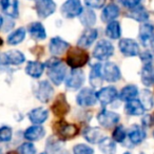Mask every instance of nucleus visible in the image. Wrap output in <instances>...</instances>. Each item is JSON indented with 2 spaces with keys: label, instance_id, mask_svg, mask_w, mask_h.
Segmentation results:
<instances>
[{
  "label": "nucleus",
  "instance_id": "nucleus-46",
  "mask_svg": "<svg viewBox=\"0 0 154 154\" xmlns=\"http://www.w3.org/2000/svg\"><path fill=\"white\" fill-rule=\"evenodd\" d=\"M55 154H70V153L68 151H66V150H60V151L56 152Z\"/></svg>",
  "mask_w": 154,
  "mask_h": 154
},
{
  "label": "nucleus",
  "instance_id": "nucleus-5",
  "mask_svg": "<svg viewBox=\"0 0 154 154\" xmlns=\"http://www.w3.org/2000/svg\"><path fill=\"white\" fill-rule=\"evenodd\" d=\"M114 54V47L110 41L100 40L94 48L93 56L98 60H107Z\"/></svg>",
  "mask_w": 154,
  "mask_h": 154
},
{
  "label": "nucleus",
  "instance_id": "nucleus-16",
  "mask_svg": "<svg viewBox=\"0 0 154 154\" xmlns=\"http://www.w3.org/2000/svg\"><path fill=\"white\" fill-rule=\"evenodd\" d=\"M98 36V32H97L96 29L93 28H88L82 35L80 36V38L77 41V45L80 48H89L95 42V40L97 39Z\"/></svg>",
  "mask_w": 154,
  "mask_h": 154
},
{
  "label": "nucleus",
  "instance_id": "nucleus-31",
  "mask_svg": "<svg viewBox=\"0 0 154 154\" xmlns=\"http://www.w3.org/2000/svg\"><path fill=\"white\" fill-rule=\"evenodd\" d=\"M26 31L24 28H19L16 31H14L13 33L9 35L8 37V43L11 45H19L20 42L23 41V39L26 38Z\"/></svg>",
  "mask_w": 154,
  "mask_h": 154
},
{
  "label": "nucleus",
  "instance_id": "nucleus-43",
  "mask_svg": "<svg viewBox=\"0 0 154 154\" xmlns=\"http://www.w3.org/2000/svg\"><path fill=\"white\" fill-rule=\"evenodd\" d=\"M141 0H122V3L124 5V7L128 8V9H134L137 5H139Z\"/></svg>",
  "mask_w": 154,
  "mask_h": 154
},
{
  "label": "nucleus",
  "instance_id": "nucleus-24",
  "mask_svg": "<svg viewBox=\"0 0 154 154\" xmlns=\"http://www.w3.org/2000/svg\"><path fill=\"white\" fill-rule=\"evenodd\" d=\"M125 111L129 115L139 116L145 113V108H143V106L141 105V103L139 100L132 99V100L127 101L126 106H125Z\"/></svg>",
  "mask_w": 154,
  "mask_h": 154
},
{
  "label": "nucleus",
  "instance_id": "nucleus-35",
  "mask_svg": "<svg viewBox=\"0 0 154 154\" xmlns=\"http://www.w3.org/2000/svg\"><path fill=\"white\" fill-rule=\"evenodd\" d=\"M140 99H141V105L143 106L145 110H151L154 106V99H153V94L150 92L149 90H143L140 94Z\"/></svg>",
  "mask_w": 154,
  "mask_h": 154
},
{
  "label": "nucleus",
  "instance_id": "nucleus-23",
  "mask_svg": "<svg viewBox=\"0 0 154 154\" xmlns=\"http://www.w3.org/2000/svg\"><path fill=\"white\" fill-rule=\"evenodd\" d=\"M45 64L40 61H28L26 66V73L32 78H39L45 70Z\"/></svg>",
  "mask_w": 154,
  "mask_h": 154
},
{
  "label": "nucleus",
  "instance_id": "nucleus-42",
  "mask_svg": "<svg viewBox=\"0 0 154 154\" xmlns=\"http://www.w3.org/2000/svg\"><path fill=\"white\" fill-rule=\"evenodd\" d=\"M139 56H140L141 61H143L145 64H151L154 59L153 55H152L150 52H143V53L139 54Z\"/></svg>",
  "mask_w": 154,
  "mask_h": 154
},
{
  "label": "nucleus",
  "instance_id": "nucleus-47",
  "mask_svg": "<svg viewBox=\"0 0 154 154\" xmlns=\"http://www.w3.org/2000/svg\"><path fill=\"white\" fill-rule=\"evenodd\" d=\"M3 21H5V20H3V17L1 15H0V29H1L3 26Z\"/></svg>",
  "mask_w": 154,
  "mask_h": 154
},
{
  "label": "nucleus",
  "instance_id": "nucleus-17",
  "mask_svg": "<svg viewBox=\"0 0 154 154\" xmlns=\"http://www.w3.org/2000/svg\"><path fill=\"white\" fill-rule=\"evenodd\" d=\"M69 48H70V45L66 40L60 38V37H54V38H52L49 45L50 52H51V54H53L55 56L62 55L64 52L68 51Z\"/></svg>",
  "mask_w": 154,
  "mask_h": 154
},
{
  "label": "nucleus",
  "instance_id": "nucleus-29",
  "mask_svg": "<svg viewBox=\"0 0 154 154\" xmlns=\"http://www.w3.org/2000/svg\"><path fill=\"white\" fill-rule=\"evenodd\" d=\"M128 16L132 19L136 20L139 22H145L146 20H148L149 18V13L147 12V10L141 5H137L134 9H131L130 12L128 13Z\"/></svg>",
  "mask_w": 154,
  "mask_h": 154
},
{
  "label": "nucleus",
  "instance_id": "nucleus-21",
  "mask_svg": "<svg viewBox=\"0 0 154 154\" xmlns=\"http://www.w3.org/2000/svg\"><path fill=\"white\" fill-rule=\"evenodd\" d=\"M84 137L85 139L89 141L91 143H99L103 138H105V135H103V131L99 128H87L84 132Z\"/></svg>",
  "mask_w": 154,
  "mask_h": 154
},
{
  "label": "nucleus",
  "instance_id": "nucleus-11",
  "mask_svg": "<svg viewBox=\"0 0 154 154\" xmlns=\"http://www.w3.org/2000/svg\"><path fill=\"white\" fill-rule=\"evenodd\" d=\"M120 116L116 112L108 111V110H103L100 113L97 115V120L99 125L103 128H111L119 122Z\"/></svg>",
  "mask_w": 154,
  "mask_h": 154
},
{
  "label": "nucleus",
  "instance_id": "nucleus-39",
  "mask_svg": "<svg viewBox=\"0 0 154 154\" xmlns=\"http://www.w3.org/2000/svg\"><path fill=\"white\" fill-rule=\"evenodd\" d=\"M12 134H13V131H12L11 127H1L0 128V143H7L10 141L12 138Z\"/></svg>",
  "mask_w": 154,
  "mask_h": 154
},
{
  "label": "nucleus",
  "instance_id": "nucleus-32",
  "mask_svg": "<svg viewBox=\"0 0 154 154\" xmlns=\"http://www.w3.org/2000/svg\"><path fill=\"white\" fill-rule=\"evenodd\" d=\"M79 16L80 22L87 28H91L96 22V15L92 10H84Z\"/></svg>",
  "mask_w": 154,
  "mask_h": 154
},
{
  "label": "nucleus",
  "instance_id": "nucleus-8",
  "mask_svg": "<svg viewBox=\"0 0 154 154\" xmlns=\"http://www.w3.org/2000/svg\"><path fill=\"white\" fill-rule=\"evenodd\" d=\"M36 97L41 101V103H48L51 98L53 97L54 94V89L52 85L47 80H42L37 85V89L35 91Z\"/></svg>",
  "mask_w": 154,
  "mask_h": 154
},
{
  "label": "nucleus",
  "instance_id": "nucleus-26",
  "mask_svg": "<svg viewBox=\"0 0 154 154\" xmlns=\"http://www.w3.org/2000/svg\"><path fill=\"white\" fill-rule=\"evenodd\" d=\"M29 33L32 38L36 40H43L47 38V32L45 29L40 22H33L29 26Z\"/></svg>",
  "mask_w": 154,
  "mask_h": 154
},
{
  "label": "nucleus",
  "instance_id": "nucleus-33",
  "mask_svg": "<svg viewBox=\"0 0 154 154\" xmlns=\"http://www.w3.org/2000/svg\"><path fill=\"white\" fill-rule=\"evenodd\" d=\"M122 34V29L120 24L117 21H111L108 23L107 29H106V35L111 39H118Z\"/></svg>",
  "mask_w": 154,
  "mask_h": 154
},
{
  "label": "nucleus",
  "instance_id": "nucleus-15",
  "mask_svg": "<svg viewBox=\"0 0 154 154\" xmlns=\"http://www.w3.org/2000/svg\"><path fill=\"white\" fill-rule=\"evenodd\" d=\"M26 61V57L20 51H9L0 56V63L19 66Z\"/></svg>",
  "mask_w": 154,
  "mask_h": 154
},
{
  "label": "nucleus",
  "instance_id": "nucleus-19",
  "mask_svg": "<svg viewBox=\"0 0 154 154\" xmlns=\"http://www.w3.org/2000/svg\"><path fill=\"white\" fill-rule=\"evenodd\" d=\"M128 138L133 145H139L146 138V132L141 127L134 125L128 131Z\"/></svg>",
  "mask_w": 154,
  "mask_h": 154
},
{
  "label": "nucleus",
  "instance_id": "nucleus-52",
  "mask_svg": "<svg viewBox=\"0 0 154 154\" xmlns=\"http://www.w3.org/2000/svg\"><path fill=\"white\" fill-rule=\"evenodd\" d=\"M40 154H47V153H40Z\"/></svg>",
  "mask_w": 154,
  "mask_h": 154
},
{
  "label": "nucleus",
  "instance_id": "nucleus-2",
  "mask_svg": "<svg viewBox=\"0 0 154 154\" xmlns=\"http://www.w3.org/2000/svg\"><path fill=\"white\" fill-rule=\"evenodd\" d=\"M89 60V55L87 52H85L80 48H72L68 52L66 56V63L69 66L74 69H79L82 66H86Z\"/></svg>",
  "mask_w": 154,
  "mask_h": 154
},
{
  "label": "nucleus",
  "instance_id": "nucleus-53",
  "mask_svg": "<svg viewBox=\"0 0 154 154\" xmlns=\"http://www.w3.org/2000/svg\"><path fill=\"white\" fill-rule=\"evenodd\" d=\"M139 154H145V153H139Z\"/></svg>",
  "mask_w": 154,
  "mask_h": 154
},
{
  "label": "nucleus",
  "instance_id": "nucleus-40",
  "mask_svg": "<svg viewBox=\"0 0 154 154\" xmlns=\"http://www.w3.org/2000/svg\"><path fill=\"white\" fill-rule=\"evenodd\" d=\"M5 13L8 16H10L11 18H17L18 17V1L17 0H13L11 1V5H9L7 10L5 11Z\"/></svg>",
  "mask_w": 154,
  "mask_h": 154
},
{
  "label": "nucleus",
  "instance_id": "nucleus-1",
  "mask_svg": "<svg viewBox=\"0 0 154 154\" xmlns=\"http://www.w3.org/2000/svg\"><path fill=\"white\" fill-rule=\"evenodd\" d=\"M45 66H48V76L50 77V79L52 80V82L55 86H59L63 82L64 78H66V66L58 58L49 59L45 62Z\"/></svg>",
  "mask_w": 154,
  "mask_h": 154
},
{
  "label": "nucleus",
  "instance_id": "nucleus-14",
  "mask_svg": "<svg viewBox=\"0 0 154 154\" xmlns=\"http://www.w3.org/2000/svg\"><path fill=\"white\" fill-rule=\"evenodd\" d=\"M52 111L57 117H63L70 111V105L66 100L64 94H60L55 99L54 103L52 105Z\"/></svg>",
  "mask_w": 154,
  "mask_h": 154
},
{
  "label": "nucleus",
  "instance_id": "nucleus-25",
  "mask_svg": "<svg viewBox=\"0 0 154 154\" xmlns=\"http://www.w3.org/2000/svg\"><path fill=\"white\" fill-rule=\"evenodd\" d=\"M118 16H119L118 7L116 5H114V3H110L103 9V13H101V20L109 23L111 21H114Z\"/></svg>",
  "mask_w": 154,
  "mask_h": 154
},
{
  "label": "nucleus",
  "instance_id": "nucleus-13",
  "mask_svg": "<svg viewBox=\"0 0 154 154\" xmlns=\"http://www.w3.org/2000/svg\"><path fill=\"white\" fill-rule=\"evenodd\" d=\"M96 96L97 100L100 101L101 106L106 107L115 100L116 97L118 96V92L114 87H106V88L100 89L96 93Z\"/></svg>",
  "mask_w": 154,
  "mask_h": 154
},
{
  "label": "nucleus",
  "instance_id": "nucleus-27",
  "mask_svg": "<svg viewBox=\"0 0 154 154\" xmlns=\"http://www.w3.org/2000/svg\"><path fill=\"white\" fill-rule=\"evenodd\" d=\"M141 82L146 87H151L154 85V66L153 64H145L141 70Z\"/></svg>",
  "mask_w": 154,
  "mask_h": 154
},
{
  "label": "nucleus",
  "instance_id": "nucleus-22",
  "mask_svg": "<svg viewBox=\"0 0 154 154\" xmlns=\"http://www.w3.org/2000/svg\"><path fill=\"white\" fill-rule=\"evenodd\" d=\"M45 134V129L39 125H34V126L28 128L24 131V137L26 139L30 141H37L41 139Z\"/></svg>",
  "mask_w": 154,
  "mask_h": 154
},
{
  "label": "nucleus",
  "instance_id": "nucleus-50",
  "mask_svg": "<svg viewBox=\"0 0 154 154\" xmlns=\"http://www.w3.org/2000/svg\"><path fill=\"white\" fill-rule=\"evenodd\" d=\"M124 154H131V153H129V152H126V153H124Z\"/></svg>",
  "mask_w": 154,
  "mask_h": 154
},
{
  "label": "nucleus",
  "instance_id": "nucleus-9",
  "mask_svg": "<svg viewBox=\"0 0 154 154\" xmlns=\"http://www.w3.org/2000/svg\"><path fill=\"white\" fill-rule=\"evenodd\" d=\"M101 74H103V79L109 82H118L120 79V77H122V73H120L119 68L114 62H107L101 68Z\"/></svg>",
  "mask_w": 154,
  "mask_h": 154
},
{
  "label": "nucleus",
  "instance_id": "nucleus-3",
  "mask_svg": "<svg viewBox=\"0 0 154 154\" xmlns=\"http://www.w3.org/2000/svg\"><path fill=\"white\" fill-rule=\"evenodd\" d=\"M54 132L60 139H70L77 135L78 128L73 124H69L64 120H59L54 124Z\"/></svg>",
  "mask_w": 154,
  "mask_h": 154
},
{
  "label": "nucleus",
  "instance_id": "nucleus-10",
  "mask_svg": "<svg viewBox=\"0 0 154 154\" xmlns=\"http://www.w3.org/2000/svg\"><path fill=\"white\" fill-rule=\"evenodd\" d=\"M76 103L80 107H91L97 103L96 93L90 88H85L78 93L76 97Z\"/></svg>",
  "mask_w": 154,
  "mask_h": 154
},
{
  "label": "nucleus",
  "instance_id": "nucleus-37",
  "mask_svg": "<svg viewBox=\"0 0 154 154\" xmlns=\"http://www.w3.org/2000/svg\"><path fill=\"white\" fill-rule=\"evenodd\" d=\"M73 153L74 154H94V149L91 148L88 145H84V143H78V145L74 146L73 148Z\"/></svg>",
  "mask_w": 154,
  "mask_h": 154
},
{
  "label": "nucleus",
  "instance_id": "nucleus-7",
  "mask_svg": "<svg viewBox=\"0 0 154 154\" xmlns=\"http://www.w3.org/2000/svg\"><path fill=\"white\" fill-rule=\"evenodd\" d=\"M85 82V74L79 69H74L71 71L66 79V87L70 90H77L82 88Z\"/></svg>",
  "mask_w": 154,
  "mask_h": 154
},
{
  "label": "nucleus",
  "instance_id": "nucleus-38",
  "mask_svg": "<svg viewBox=\"0 0 154 154\" xmlns=\"http://www.w3.org/2000/svg\"><path fill=\"white\" fill-rule=\"evenodd\" d=\"M17 152L19 154H35L36 148L32 143H23L18 147Z\"/></svg>",
  "mask_w": 154,
  "mask_h": 154
},
{
  "label": "nucleus",
  "instance_id": "nucleus-12",
  "mask_svg": "<svg viewBox=\"0 0 154 154\" xmlns=\"http://www.w3.org/2000/svg\"><path fill=\"white\" fill-rule=\"evenodd\" d=\"M119 51L122 55L127 57H133V56L139 55V45L135 40L130 38H124L118 43Z\"/></svg>",
  "mask_w": 154,
  "mask_h": 154
},
{
  "label": "nucleus",
  "instance_id": "nucleus-18",
  "mask_svg": "<svg viewBox=\"0 0 154 154\" xmlns=\"http://www.w3.org/2000/svg\"><path fill=\"white\" fill-rule=\"evenodd\" d=\"M139 39L143 47H149L154 39V26L149 23H143L139 28Z\"/></svg>",
  "mask_w": 154,
  "mask_h": 154
},
{
  "label": "nucleus",
  "instance_id": "nucleus-44",
  "mask_svg": "<svg viewBox=\"0 0 154 154\" xmlns=\"http://www.w3.org/2000/svg\"><path fill=\"white\" fill-rule=\"evenodd\" d=\"M10 5H11V0H0V8L2 9L3 12L9 8Z\"/></svg>",
  "mask_w": 154,
  "mask_h": 154
},
{
  "label": "nucleus",
  "instance_id": "nucleus-28",
  "mask_svg": "<svg viewBox=\"0 0 154 154\" xmlns=\"http://www.w3.org/2000/svg\"><path fill=\"white\" fill-rule=\"evenodd\" d=\"M101 68L103 66L99 63H96L93 66L92 70L90 73V84L94 88H98V87L103 86V74H101Z\"/></svg>",
  "mask_w": 154,
  "mask_h": 154
},
{
  "label": "nucleus",
  "instance_id": "nucleus-48",
  "mask_svg": "<svg viewBox=\"0 0 154 154\" xmlns=\"http://www.w3.org/2000/svg\"><path fill=\"white\" fill-rule=\"evenodd\" d=\"M7 154H19L18 152H13V151H11V152H8Z\"/></svg>",
  "mask_w": 154,
  "mask_h": 154
},
{
  "label": "nucleus",
  "instance_id": "nucleus-41",
  "mask_svg": "<svg viewBox=\"0 0 154 154\" xmlns=\"http://www.w3.org/2000/svg\"><path fill=\"white\" fill-rule=\"evenodd\" d=\"M105 2L106 0H85V3L93 9H101Z\"/></svg>",
  "mask_w": 154,
  "mask_h": 154
},
{
  "label": "nucleus",
  "instance_id": "nucleus-4",
  "mask_svg": "<svg viewBox=\"0 0 154 154\" xmlns=\"http://www.w3.org/2000/svg\"><path fill=\"white\" fill-rule=\"evenodd\" d=\"M82 11L84 9L79 0H66L60 8L61 15L66 19H73L79 16Z\"/></svg>",
  "mask_w": 154,
  "mask_h": 154
},
{
  "label": "nucleus",
  "instance_id": "nucleus-30",
  "mask_svg": "<svg viewBox=\"0 0 154 154\" xmlns=\"http://www.w3.org/2000/svg\"><path fill=\"white\" fill-rule=\"evenodd\" d=\"M138 94V89L137 87L133 86V85H129V86H126L125 88H122V90L120 91L119 98L124 101H129L132 100V99H135V97Z\"/></svg>",
  "mask_w": 154,
  "mask_h": 154
},
{
  "label": "nucleus",
  "instance_id": "nucleus-20",
  "mask_svg": "<svg viewBox=\"0 0 154 154\" xmlns=\"http://www.w3.org/2000/svg\"><path fill=\"white\" fill-rule=\"evenodd\" d=\"M49 117V111L43 108H35L29 113V118L34 125H41Z\"/></svg>",
  "mask_w": 154,
  "mask_h": 154
},
{
  "label": "nucleus",
  "instance_id": "nucleus-49",
  "mask_svg": "<svg viewBox=\"0 0 154 154\" xmlns=\"http://www.w3.org/2000/svg\"><path fill=\"white\" fill-rule=\"evenodd\" d=\"M151 119H152V124L154 125V114H153V116H151Z\"/></svg>",
  "mask_w": 154,
  "mask_h": 154
},
{
  "label": "nucleus",
  "instance_id": "nucleus-6",
  "mask_svg": "<svg viewBox=\"0 0 154 154\" xmlns=\"http://www.w3.org/2000/svg\"><path fill=\"white\" fill-rule=\"evenodd\" d=\"M56 3L54 0H36L35 1V11L41 19L50 17L52 14L55 13Z\"/></svg>",
  "mask_w": 154,
  "mask_h": 154
},
{
  "label": "nucleus",
  "instance_id": "nucleus-51",
  "mask_svg": "<svg viewBox=\"0 0 154 154\" xmlns=\"http://www.w3.org/2000/svg\"><path fill=\"white\" fill-rule=\"evenodd\" d=\"M0 154H2V151H1V149H0Z\"/></svg>",
  "mask_w": 154,
  "mask_h": 154
},
{
  "label": "nucleus",
  "instance_id": "nucleus-36",
  "mask_svg": "<svg viewBox=\"0 0 154 154\" xmlns=\"http://www.w3.org/2000/svg\"><path fill=\"white\" fill-rule=\"evenodd\" d=\"M127 136V131L126 129L122 126H117L113 131V134H112V139L114 141H117V143H122L124 141V139Z\"/></svg>",
  "mask_w": 154,
  "mask_h": 154
},
{
  "label": "nucleus",
  "instance_id": "nucleus-34",
  "mask_svg": "<svg viewBox=\"0 0 154 154\" xmlns=\"http://www.w3.org/2000/svg\"><path fill=\"white\" fill-rule=\"evenodd\" d=\"M98 145H99V149H100V151L103 154H115L116 145H115V141L112 138L105 137Z\"/></svg>",
  "mask_w": 154,
  "mask_h": 154
},
{
  "label": "nucleus",
  "instance_id": "nucleus-45",
  "mask_svg": "<svg viewBox=\"0 0 154 154\" xmlns=\"http://www.w3.org/2000/svg\"><path fill=\"white\" fill-rule=\"evenodd\" d=\"M143 126H145V127H148V126H150V125L152 124V119H151V116H149V115L145 116V117L143 118Z\"/></svg>",
  "mask_w": 154,
  "mask_h": 154
}]
</instances>
